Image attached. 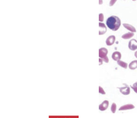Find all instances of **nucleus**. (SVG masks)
Wrapping results in <instances>:
<instances>
[{
    "mask_svg": "<svg viewBox=\"0 0 137 118\" xmlns=\"http://www.w3.org/2000/svg\"><path fill=\"white\" fill-rule=\"evenodd\" d=\"M106 24L110 30L116 31L120 27L121 21L120 19L116 16H111L107 20Z\"/></svg>",
    "mask_w": 137,
    "mask_h": 118,
    "instance_id": "1",
    "label": "nucleus"
},
{
    "mask_svg": "<svg viewBox=\"0 0 137 118\" xmlns=\"http://www.w3.org/2000/svg\"><path fill=\"white\" fill-rule=\"evenodd\" d=\"M125 85V87H118L117 88H118L120 92L121 93L124 95H128L130 93V90L129 87L126 84H123Z\"/></svg>",
    "mask_w": 137,
    "mask_h": 118,
    "instance_id": "2",
    "label": "nucleus"
},
{
    "mask_svg": "<svg viewBox=\"0 0 137 118\" xmlns=\"http://www.w3.org/2000/svg\"><path fill=\"white\" fill-rule=\"evenodd\" d=\"M128 47L131 51H134L137 49V41L133 39L130 40L129 42Z\"/></svg>",
    "mask_w": 137,
    "mask_h": 118,
    "instance_id": "3",
    "label": "nucleus"
},
{
    "mask_svg": "<svg viewBox=\"0 0 137 118\" xmlns=\"http://www.w3.org/2000/svg\"><path fill=\"white\" fill-rule=\"evenodd\" d=\"M99 35H103L106 33L107 31V28L104 23L100 22L99 23Z\"/></svg>",
    "mask_w": 137,
    "mask_h": 118,
    "instance_id": "4",
    "label": "nucleus"
},
{
    "mask_svg": "<svg viewBox=\"0 0 137 118\" xmlns=\"http://www.w3.org/2000/svg\"><path fill=\"white\" fill-rule=\"evenodd\" d=\"M108 51L107 48H102L99 50V56L101 58H104L107 56Z\"/></svg>",
    "mask_w": 137,
    "mask_h": 118,
    "instance_id": "5",
    "label": "nucleus"
},
{
    "mask_svg": "<svg viewBox=\"0 0 137 118\" xmlns=\"http://www.w3.org/2000/svg\"><path fill=\"white\" fill-rule=\"evenodd\" d=\"M115 39L116 38L115 36L113 35L110 36L106 40V44L109 46L112 45L113 44H114V43H115Z\"/></svg>",
    "mask_w": 137,
    "mask_h": 118,
    "instance_id": "6",
    "label": "nucleus"
},
{
    "mask_svg": "<svg viewBox=\"0 0 137 118\" xmlns=\"http://www.w3.org/2000/svg\"><path fill=\"white\" fill-rule=\"evenodd\" d=\"M109 102L108 100H105L99 106V109L101 111H104L107 109L109 107Z\"/></svg>",
    "mask_w": 137,
    "mask_h": 118,
    "instance_id": "7",
    "label": "nucleus"
},
{
    "mask_svg": "<svg viewBox=\"0 0 137 118\" xmlns=\"http://www.w3.org/2000/svg\"><path fill=\"white\" fill-rule=\"evenodd\" d=\"M122 57V55L120 52L116 51L113 53L112 58L115 61H117L120 60Z\"/></svg>",
    "mask_w": 137,
    "mask_h": 118,
    "instance_id": "8",
    "label": "nucleus"
},
{
    "mask_svg": "<svg viewBox=\"0 0 137 118\" xmlns=\"http://www.w3.org/2000/svg\"><path fill=\"white\" fill-rule=\"evenodd\" d=\"M123 26L125 28L131 31L132 32H136V28L133 26H132V25L127 23H123Z\"/></svg>",
    "mask_w": 137,
    "mask_h": 118,
    "instance_id": "9",
    "label": "nucleus"
},
{
    "mask_svg": "<svg viewBox=\"0 0 137 118\" xmlns=\"http://www.w3.org/2000/svg\"><path fill=\"white\" fill-rule=\"evenodd\" d=\"M135 107L134 105L131 104H126L121 107L120 108H119V111L127 110L133 109Z\"/></svg>",
    "mask_w": 137,
    "mask_h": 118,
    "instance_id": "10",
    "label": "nucleus"
},
{
    "mask_svg": "<svg viewBox=\"0 0 137 118\" xmlns=\"http://www.w3.org/2000/svg\"><path fill=\"white\" fill-rule=\"evenodd\" d=\"M134 36V34L133 32H128L123 34L122 36V38L125 40L129 39L133 37Z\"/></svg>",
    "mask_w": 137,
    "mask_h": 118,
    "instance_id": "11",
    "label": "nucleus"
},
{
    "mask_svg": "<svg viewBox=\"0 0 137 118\" xmlns=\"http://www.w3.org/2000/svg\"><path fill=\"white\" fill-rule=\"evenodd\" d=\"M129 67L131 70H134L137 68V61L135 60L130 62L129 65Z\"/></svg>",
    "mask_w": 137,
    "mask_h": 118,
    "instance_id": "12",
    "label": "nucleus"
},
{
    "mask_svg": "<svg viewBox=\"0 0 137 118\" xmlns=\"http://www.w3.org/2000/svg\"><path fill=\"white\" fill-rule=\"evenodd\" d=\"M117 62V64L119 65L121 67H122L124 69H127V64L126 62H124L123 61L119 60Z\"/></svg>",
    "mask_w": 137,
    "mask_h": 118,
    "instance_id": "13",
    "label": "nucleus"
},
{
    "mask_svg": "<svg viewBox=\"0 0 137 118\" xmlns=\"http://www.w3.org/2000/svg\"><path fill=\"white\" fill-rule=\"evenodd\" d=\"M117 109V105L115 103H113L111 105V110L112 112L113 113H115L116 112Z\"/></svg>",
    "mask_w": 137,
    "mask_h": 118,
    "instance_id": "14",
    "label": "nucleus"
},
{
    "mask_svg": "<svg viewBox=\"0 0 137 118\" xmlns=\"http://www.w3.org/2000/svg\"><path fill=\"white\" fill-rule=\"evenodd\" d=\"M104 15L103 13H100L99 15V21L100 22H103L104 21Z\"/></svg>",
    "mask_w": 137,
    "mask_h": 118,
    "instance_id": "15",
    "label": "nucleus"
},
{
    "mask_svg": "<svg viewBox=\"0 0 137 118\" xmlns=\"http://www.w3.org/2000/svg\"><path fill=\"white\" fill-rule=\"evenodd\" d=\"M99 93L102 94H105V92L103 88L101 87V86L99 87Z\"/></svg>",
    "mask_w": 137,
    "mask_h": 118,
    "instance_id": "16",
    "label": "nucleus"
},
{
    "mask_svg": "<svg viewBox=\"0 0 137 118\" xmlns=\"http://www.w3.org/2000/svg\"><path fill=\"white\" fill-rule=\"evenodd\" d=\"M117 0H111L110 3H109V6L110 7H112L114 5L115 3L117 1Z\"/></svg>",
    "mask_w": 137,
    "mask_h": 118,
    "instance_id": "17",
    "label": "nucleus"
},
{
    "mask_svg": "<svg viewBox=\"0 0 137 118\" xmlns=\"http://www.w3.org/2000/svg\"><path fill=\"white\" fill-rule=\"evenodd\" d=\"M101 59H102L103 61H104V62H106V63H108V62H109V58H108V57L107 56H106V57H105V58H101Z\"/></svg>",
    "mask_w": 137,
    "mask_h": 118,
    "instance_id": "18",
    "label": "nucleus"
},
{
    "mask_svg": "<svg viewBox=\"0 0 137 118\" xmlns=\"http://www.w3.org/2000/svg\"><path fill=\"white\" fill-rule=\"evenodd\" d=\"M131 88L136 93H137V86H130Z\"/></svg>",
    "mask_w": 137,
    "mask_h": 118,
    "instance_id": "19",
    "label": "nucleus"
},
{
    "mask_svg": "<svg viewBox=\"0 0 137 118\" xmlns=\"http://www.w3.org/2000/svg\"><path fill=\"white\" fill-rule=\"evenodd\" d=\"M99 65H102L103 64V61L101 58H99Z\"/></svg>",
    "mask_w": 137,
    "mask_h": 118,
    "instance_id": "20",
    "label": "nucleus"
},
{
    "mask_svg": "<svg viewBox=\"0 0 137 118\" xmlns=\"http://www.w3.org/2000/svg\"><path fill=\"white\" fill-rule=\"evenodd\" d=\"M99 5H102L103 3V0H99Z\"/></svg>",
    "mask_w": 137,
    "mask_h": 118,
    "instance_id": "21",
    "label": "nucleus"
},
{
    "mask_svg": "<svg viewBox=\"0 0 137 118\" xmlns=\"http://www.w3.org/2000/svg\"><path fill=\"white\" fill-rule=\"evenodd\" d=\"M135 57L137 58V51H136L135 52Z\"/></svg>",
    "mask_w": 137,
    "mask_h": 118,
    "instance_id": "22",
    "label": "nucleus"
},
{
    "mask_svg": "<svg viewBox=\"0 0 137 118\" xmlns=\"http://www.w3.org/2000/svg\"><path fill=\"white\" fill-rule=\"evenodd\" d=\"M133 86H137V82L133 84Z\"/></svg>",
    "mask_w": 137,
    "mask_h": 118,
    "instance_id": "23",
    "label": "nucleus"
},
{
    "mask_svg": "<svg viewBox=\"0 0 137 118\" xmlns=\"http://www.w3.org/2000/svg\"><path fill=\"white\" fill-rule=\"evenodd\" d=\"M136 0H132V1H135Z\"/></svg>",
    "mask_w": 137,
    "mask_h": 118,
    "instance_id": "24",
    "label": "nucleus"
}]
</instances>
